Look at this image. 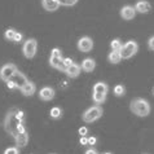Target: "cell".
Here are the masks:
<instances>
[{"label": "cell", "instance_id": "obj_1", "mask_svg": "<svg viewBox=\"0 0 154 154\" xmlns=\"http://www.w3.org/2000/svg\"><path fill=\"white\" fill-rule=\"evenodd\" d=\"M17 110L18 109H16V108L11 109L5 115V119H4V130L13 139L18 135V126H20V123H22L17 118Z\"/></svg>", "mask_w": 154, "mask_h": 154}, {"label": "cell", "instance_id": "obj_2", "mask_svg": "<svg viewBox=\"0 0 154 154\" xmlns=\"http://www.w3.org/2000/svg\"><path fill=\"white\" fill-rule=\"evenodd\" d=\"M130 109L131 112L136 114L137 117H148L150 114V105L146 100L141 97H137V98H134L130 104Z\"/></svg>", "mask_w": 154, "mask_h": 154}, {"label": "cell", "instance_id": "obj_3", "mask_svg": "<svg viewBox=\"0 0 154 154\" xmlns=\"http://www.w3.org/2000/svg\"><path fill=\"white\" fill-rule=\"evenodd\" d=\"M108 91L109 87L108 84L104 82H97L93 85V91H92V100L96 105L102 104L106 100V96H108Z\"/></svg>", "mask_w": 154, "mask_h": 154}, {"label": "cell", "instance_id": "obj_4", "mask_svg": "<svg viewBox=\"0 0 154 154\" xmlns=\"http://www.w3.org/2000/svg\"><path fill=\"white\" fill-rule=\"evenodd\" d=\"M102 114H104V110H102L101 106L100 105H95V106L88 108L82 114V119H83V122H85V123H93V122H96L97 119H100L102 117Z\"/></svg>", "mask_w": 154, "mask_h": 154}, {"label": "cell", "instance_id": "obj_5", "mask_svg": "<svg viewBox=\"0 0 154 154\" xmlns=\"http://www.w3.org/2000/svg\"><path fill=\"white\" fill-rule=\"evenodd\" d=\"M137 51H139L137 43H136L135 40H130V42H127L126 44L122 45V49L119 51V52H121L122 60H128L132 56H135V54L137 53Z\"/></svg>", "mask_w": 154, "mask_h": 154}, {"label": "cell", "instance_id": "obj_6", "mask_svg": "<svg viewBox=\"0 0 154 154\" xmlns=\"http://www.w3.org/2000/svg\"><path fill=\"white\" fill-rule=\"evenodd\" d=\"M62 52L61 49L58 48H53L52 52H51V57H49V65L53 67V69H57L60 71H65V67L62 65Z\"/></svg>", "mask_w": 154, "mask_h": 154}, {"label": "cell", "instance_id": "obj_7", "mask_svg": "<svg viewBox=\"0 0 154 154\" xmlns=\"http://www.w3.org/2000/svg\"><path fill=\"white\" fill-rule=\"evenodd\" d=\"M36 49H38V42L35 39H27L23 43L22 52L26 58H32L36 54Z\"/></svg>", "mask_w": 154, "mask_h": 154}, {"label": "cell", "instance_id": "obj_8", "mask_svg": "<svg viewBox=\"0 0 154 154\" xmlns=\"http://www.w3.org/2000/svg\"><path fill=\"white\" fill-rule=\"evenodd\" d=\"M17 70L18 69H17V66L14 63H5V65H3L2 69H0V79L4 80V82L12 79V76L14 75V72Z\"/></svg>", "mask_w": 154, "mask_h": 154}, {"label": "cell", "instance_id": "obj_9", "mask_svg": "<svg viewBox=\"0 0 154 154\" xmlns=\"http://www.w3.org/2000/svg\"><path fill=\"white\" fill-rule=\"evenodd\" d=\"M93 48V42L89 36H83L78 40V49L83 53H87Z\"/></svg>", "mask_w": 154, "mask_h": 154}, {"label": "cell", "instance_id": "obj_10", "mask_svg": "<svg viewBox=\"0 0 154 154\" xmlns=\"http://www.w3.org/2000/svg\"><path fill=\"white\" fill-rule=\"evenodd\" d=\"M136 13H137V12H136L135 7H131V5H125L121 9V17L123 20H126V21L134 20Z\"/></svg>", "mask_w": 154, "mask_h": 154}, {"label": "cell", "instance_id": "obj_11", "mask_svg": "<svg viewBox=\"0 0 154 154\" xmlns=\"http://www.w3.org/2000/svg\"><path fill=\"white\" fill-rule=\"evenodd\" d=\"M12 80H13V82L16 83V85H17V88H18V89H21L25 84L29 82V79L26 78V75L22 74V72L18 71V70H17V71L14 72V75L12 76Z\"/></svg>", "mask_w": 154, "mask_h": 154}, {"label": "cell", "instance_id": "obj_12", "mask_svg": "<svg viewBox=\"0 0 154 154\" xmlns=\"http://www.w3.org/2000/svg\"><path fill=\"white\" fill-rule=\"evenodd\" d=\"M54 97V89L52 87H43L39 91V98L43 101H51Z\"/></svg>", "mask_w": 154, "mask_h": 154}, {"label": "cell", "instance_id": "obj_13", "mask_svg": "<svg viewBox=\"0 0 154 154\" xmlns=\"http://www.w3.org/2000/svg\"><path fill=\"white\" fill-rule=\"evenodd\" d=\"M135 9H136V12H139V13H149L152 9V5L146 0H140V2L135 4Z\"/></svg>", "mask_w": 154, "mask_h": 154}, {"label": "cell", "instance_id": "obj_14", "mask_svg": "<svg viewBox=\"0 0 154 154\" xmlns=\"http://www.w3.org/2000/svg\"><path fill=\"white\" fill-rule=\"evenodd\" d=\"M80 71H82V66L76 65V63H72L69 67H66L63 72H65L69 78H76V76L80 74Z\"/></svg>", "mask_w": 154, "mask_h": 154}, {"label": "cell", "instance_id": "obj_15", "mask_svg": "<svg viewBox=\"0 0 154 154\" xmlns=\"http://www.w3.org/2000/svg\"><path fill=\"white\" fill-rule=\"evenodd\" d=\"M14 141H16V146L17 148H25L29 144V134H27V132L18 134L14 137Z\"/></svg>", "mask_w": 154, "mask_h": 154}, {"label": "cell", "instance_id": "obj_16", "mask_svg": "<svg viewBox=\"0 0 154 154\" xmlns=\"http://www.w3.org/2000/svg\"><path fill=\"white\" fill-rule=\"evenodd\" d=\"M42 5L45 11L54 12L60 8V3H58V0H42Z\"/></svg>", "mask_w": 154, "mask_h": 154}, {"label": "cell", "instance_id": "obj_17", "mask_svg": "<svg viewBox=\"0 0 154 154\" xmlns=\"http://www.w3.org/2000/svg\"><path fill=\"white\" fill-rule=\"evenodd\" d=\"M20 91H21V93H22L23 96H27V97L29 96H32L34 93H35V91H36V85L34 84L32 82H30V80H29V82L25 84L23 87L20 89Z\"/></svg>", "mask_w": 154, "mask_h": 154}, {"label": "cell", "instance_id": "obj_18", "mask_svg": "<svg viewBox=\"0 0 154 154\" xmlns=\"http://www.w3.org/2000/svg\"><path fill=\"white\" fill-rule=\"evenodd\" d=\"M96 67V62L93 58H84L83 62H82V70L85 72H91L95 70Z\"/></svg>", "mask_w": 154, "mask_h": 154}, {"label": "cell", "instance_id": "obj_19", "mask_svg": "<svg viewBox=\"0 0 154 154\" xmlns=\"http://www.w3.org/2000/svg\"><path fill=\"white\" fill-rule=\"evenodd\" d=\"M108 60H109V62H112V63H119L122 61L121 52H119V51H112L108 56Z\"/></svg>", "mask_w": 154, "mask_h": 154}, {"label": "cell", "instance_id": "obj_20", "mask_svg": "<svg viewBox=\"0 0 154 154\" xmlns=\"http://www.w3.org/2000/svg\"><path fill=\"white\" fill-rule=\"evenodd\" d=\"M49 115H51V118H53V119H58V118H61V115H62V110L60 109L58 106H54V108L51 109Z\"/></svg>", "mask_w": 154, "mask_h": 154}, {"label": "cell", "instance_id": "obj_21", "mask_svg": "<svg viewBox=\"0 0 154 154\" xmlns=\"http://www.w3.org/2000/svg\"><path fill=\"white\" fill-rule=\"evenodd\" d=\"M16 34H17V30H14V29H8V30H5V32H4V38H5L7 40L13 42Z\"/></svg>", "mask_w": 154, "mask_h": 154}, {"label": "cell", "instance_id": "obj_22", "mask_svg": "<svg viewBox=\"0 0 154 154\" xmlns=\"http://www.w3.org/2000/svg\"><path fill=\"white\" fill-rule=\"evenodd\" d=\"M125 93H126V88H125V85L118 84V85H115V87H114V95L117 96V97L125 96Z\"/></svg>", "mask_w": 154, "mask_h": 154}, {"label": "cell", "instance_id": "obj_23", "mask_svg": "<svg viewBox=\"0 0 154 154\" xmlns=\"http://www.w3.org/2000/svg\"><path fill=\"white\" fill-rule=\"evenodd\" d=\"M122 42L119 39H114L112 40V43H110V47H112V51H121L122 49Z\"/></svg>", "mask_w": 154, "mask_h": 154}, {"label": "cell", "instance_id": "obj_24", "mask_svg": "<svg viewBox=\"0 0 154 154\" xmlns=\"http://www.w3.org/2000/svg\"><path fill=\"white\" fill-rule=\"evenodd\" d=\"M60 5H63V7H72L78 3V0H58Z\"/></svg>", "mask_w": 154, "mask_h": 154}, {"label": "cell", "instance_id": "obj_25", "mask_svg": "<svg viewBox=\"0 0 154 154\" xmlns=\"http://www.w3.org/2000/svg\"><path fill=\"white\" fill-rule=\"evenodd\" d=\"M4 154H20V148L17 146H11L4 150Z\"/></svg>", "mask_w": 154, "mask_h": 154}, {"label": "cell", "instance_id": "obj_26", "mask_svg": "<svg viewBox=\"0 0 154 154\" xmlns=\"http://www.w3.org/2000/svg\"><path fill=\"white\" fill-rule=\"evenodd\" d=\"M72 63H74V62H72V60L70 57H65V58L62 60V65H63L65 69H66V67H69L70 65H72Z\"/></svg>", "mask_w": 154, "mask_h": 154}, {"label": "cell", "instance_id": "obj_27", "mask_svg": "<svg viewBox=\"0 0 154 154\" xmlns=\"http://www.w3.org/2000/svg\"><path fill=\"white\" fill-rule=\"evenodd\" d=\"M148 48L150 49V51H154V35L149 38V40H148Z\"/></svg>", "mask_w": 154, "mask_h": 154}, {"label": "cell", "instance_id": "obj_28", "mask_svg": "<svg viewBox=\"0 0 154 154\" xmlns=\"http://www.w3.org/2000/svg\"><path fill=\"white\" fill-rule=\"evenodd\" d=\"M7 87L9 88V89H16V88H17V85H16V83L13 82V80L9 79V80H7Z\"/></svg>", "mask_w": 154, "mask_h": 154}, {"label": "cell", "instance_id": "obj_29", "mask_svg": "<svg viewBox=\"0 0 154 154\" xmlns=\"http://www.w3.org/2000/svg\"><path fill=\"white\" fill-rule=\"evenodd\" d=\"M17 118H18L21 122H25V112H22V110H17Z\"/></svg>", "mask_w": 154, "mask_h": 154}, {"label": "cell", "instance_id": "obj_30", "mask_svg": "<svg viewBox=\"0 0 154 154\" xmlns=\"http://www.w3.org/2000/svg\"><path fill=\"white\" fill-rule=\"evenodd\" d=\"M78 132H79L80 136H85V135L88 134V128L87 127H80L79 130H78Z\"/></svg>", "mask_w": 154, "mask_h": 154}, {"label": "cell", "instance_id": "obj_31", "mask_svg": "<svg viewBox=\"0 0 154 154\" xmlns=\"http://www.w3.org/2000/svg\"><path fill=\"white\" fill-rule=\"evenodd\" d=\"M21 40H22V34H21V32H18V31H17V34H16V36H14V39H13V42H14V43H20Z\"/></svg>", "mask_w": 154, "mask_h": 154}, {"label": "cell", "instance_id": "obj_32", "mask_svg": "<svg viewBox=\"0 0 154 154\" xmlns=\"http://www.w3.org/2000/svg\"><path fill=\"white\" fill-rule=\"evenodd\" d=\"M79 143H80V145H88V137H85V136H80Z\"/></svg>", "mask_w": 154, "mask_h": 154}, {"label": "cell", "instance_id": "obj_33", "mask_svg": "<svg viewBox=\"0 0 154 154\" xmlns=\"http://www.w3.org/2000/svg\"><path fill=\"white\" fill-rule=\"evenodd\" d=\"M84 154H98V153H97V150H96L95 148H89V149H87V150H85Z\"/></svg>", "mask_w": 154, "mask_h": 154}, {"label": "cell", "instance_id": "obj_34", "mask_svg": "<svg viewBox=\"0 0 154 154\" xmlns=\"http://www.w3.org/2000/svg\"><path fill=\"white\" fill-rule=\"evenodd\" d=\"M96 143H97L96 137H93V136H92V137H88V145H95Z\"/></svg>", "mask_w": 154, "mask_h": 154}, {"label": "cell", "instance_id": "obj_35", "mask_svg": "<svg viewBox=\"0 0 154 154\" xmlns=\"http://www.w3.org/2000/svg\"><path fill=\"white\" fill-rule=\"evenodd\" d=\"M102 154H113V153H110V152H106V153H102Z\"/></svg>", "mask_w": 154, "mask_h": 154}, {"label": "cell", "instance_id": "obj_36", "mask_svg": "<svg viewBox=\"0 0 154 154\" xmlns=\"http://www.w3.org/2000/svg\"><path fill=\"white\" fill-rule=\"evenodd\" d=\"M153 95H154V88H153Z\"/></svg>", "mask_w": 154, "mask_h": 154}]
</instances>
